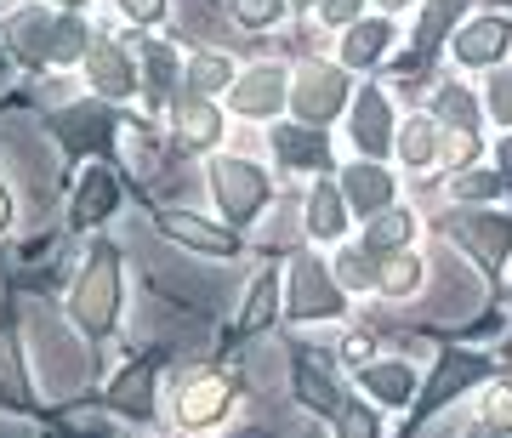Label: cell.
<instances>
[{"instance_id":"cell-36","label":"cell","mask_w":512,"mask_h":438,"mask_svg":"<svg viewBox=\"0 0 512 438\" xmlns=\"http://www.w3.org/2000/svg\"><path fill=\"white\" fill-rule=\"evenodd\" d=\"M484 421H495V427H512V387H490V399H484Z\"/></svg>"},{"instance_id":"cell-34","label":"cell","mask_w":512,"mask_h":438,"mask_svg":"<svg viewBox=\"0 0 512 438\" xmlns=\"http://www.w3.org/2000/svg\"><path fill=\"white\" fill-rule=\"evenodd\" d=\"M336 416H342V438H376V433H382L370 404H342Z\"/></svg>"},{"instance_id":"cell-5","label":"cell","mask_w":512,"mask_h":438,"mask_svg":"<svg viewBox=\"0 0 512 438\" xmlns=\"http://www.w3.org/2000/svg\"><path fill=\"white\" fill-rule=\"evenodd\" d=\"M160 228L177 239V245H188V251H205V256H234V251H239V234H234V228L205 222V217H194V211H171Z\"/></svg>"},{"instance_id":"cell-32","label":"cell","mask_w":512,"mask_h":438,"mask_svg":"<svg viewBox=\"0 0 512 438\" xmlns=\"http://www.w3.org/2000/svg\"><path fill=\"white\" fill-rule=\"evenodd\" d=\"M279 12H285V0H234V18L245 29H268V23H279Z\"/></svg>"},{"instance_id":"cell-40","label":"cell","mask_w":512,"mask_h":438,"mask_svg":"<svg viewBox=\"0 0 512 438\" xmlns=\"http://www.w3.org/2000/svg\"><path fill=\"white\" fill-rule=\"evenodd\" d=\"M126 6V18H137V23H154L165 12V0H120Z\"/></svg>"},{"instance_id":"cell-33","label":"cell","mask_w":512,"mask_h":438,"mask_svg":"<svg viewBox=\"0 0 512 438\" xmlns=\"http://www.w3.org/2000/svg\"><path fill=\"white\" fill-rule=\"evenodd\" d=\"M501 183H507V177H490V171H461L456 183V200H490V194H501Z\"/></svg>"},{"instance_id":"cell-43","label":"cell","mask_w":512,"mask_h":438,"mask_svg":"<svg viewBox=\"0 0 512 438\" xmlns=\"http://www.w3.org/2000/svg\"><path fill=\"white\" fill-rule=\"evenodd\" d=\"M467 438H507V427H495V421H478V427H473Z\"/></svg>"},{"instance_id":"cell-9","label":"cell","mask_w":512,"mask_h":438,"mask_svg":"<svg viewBox=\"0 0 512 438\" xmlns=\"http://www.w3.org/2000/svg\"><path fill=\"white\" fill-rule=\"evenodd\" d=\"M222 410H228V382H222V376H200V382L183 387V399H177V421H183V427H211Z\"/></svg>"},{"instance_id":"cell-12","label":"cell","mask_w":512,"mask_h":438,"mask_svg":"<svg viewBox=\"0 0 512 438\" xmlns=\"http://www.w3.org/2000/svg\"><path fill=\"white\" fill-rule=\"evenodd\" d=\"M86 69H92V86H97L103 97H126L131 86H137V74H131L126 52H120V46H109V40L86 52Z\"/></svg>"},{"instance_id":"cell-27","label":"cell","mask_w":512,"mask_h":438,"mask_svg":"<svg viewBox=\"0 0 512 438\" xmlns=\"http://www.w3.org/2000/svg\"><path fill=\"white\" fill-rule=\"evenodd\" d=\"M86 23L80 18H63V23H52V57L57 63H69V57H86Z\"/></svg>"},{"instance_id":"cell-31","label":"cell","mask_w":512,"mask_h":438,"mask_svg":"<svg viewBox=\"0 0 512 438\" xmlns=\"http://www.w3.org/2000/svg\"><path fill=\"white\" fill-rule=\"evenodd\" d=\"M12 35H18V52H23V57H46V52H52V29H40L35 12L12 23Z\"/></svg>"},{"instance_id":"cell-1","label":"cell","mask_w":512,"mask_h":438,"mask_svg":"<svg viewBox=\"0 0 512 438\" xmlns=\"http://www.w3.org/2000/svg\"><path fill=\"white\" fill-rule=\"evenodd\" d=\"M69 313H74V325L86 330V336H109L114 313H120V262H114V245H92L86 274L74 279Z\"/></svg>"},{"instance_id":"cell-8","label":"cell","mask_w":512,"mask_h":438,"mask_svg":"<svg viewBox=\"0 0 512 438\" xmlns=\"http://www.w3.org/2000/svg\"><path fill=\"white\" fill-rule=\"evenodd\" d=\"M512 46V23L507 18H478L456 35V57L461 63H495Z\"/></svg>"},{"instance_id":"cell-37","label":"cell","mask_w":512,"mask_h":438,"mask_svg":"<svg viewBox=\"0 0 512 438\" xmlns=\"http://www.w3.org/2000/svg\"><path fill=\"white\" fill-rule=\"evenodd\" d=\"M148 74H154V86H148L154 97L171 92V52H165V46H148Z\"/></svg>"},{"instance_id":"cell-23","label":"cell","mask_w":512,"mask_h":438,"mask_svg":"<svg viewBox=\"0 0 512 438\" xmlns=\"http://www.w3.org/2000/svg\"><path fill=\"white\" fill-rule=\"evenodd\" d=\"M461 6H467V0H433V6L421 12V29H416V46H421V52H433V46L450 35V23L461 18Z\"/></svg>"},{"instance_id":"cell-24","label":"cell","mask_w":512,"mask_h":438,"mask_svg":"<svg viewBox=\"0 0 512 438\" xmlns=\"http://www.w3.org/2000/svg\"><path fill=\"white\" fill-rule=\"evenodd\" d=\"M274 302H279V285H274V274H262L251 285V296H245V313H239V330L251 336V330H262L268 319H274Z\"/></svg>"},{"instance_id":"cell-28","label":"cell","mask_w":512,"mask_h":438,"mask_svg":"<svg viewBox=\"0 0 512 438\" xmlns=\"http://www.w3.org/2000/svg\"><path fill=\"white\" fill-rule=\"evenodd\" d=\"M188 86H194V92H222V86H228V57H194V63H188Z\"/></svg>"},{"instance_id":"cell-16","label":"cell","mask_w":512,"mask_h":438,"mask_svg":"<svg viewBox=\"0 0 512 438\" xmlns=\"http://www.w3.org/2000/svg\"><path fill=\"white\" fill-rule=\"evenodd\" d=\"M342 194H348L353 211H382L393 200V177H387L382 165H353L348 177H342Z\"/></svg>"},{"instance_id":"cell-41","label":"cell","mask_w":512,"mask_h":438,"mask_svg":"<svg viewBox=\"0 0 512 438\" xmlns=\"http://www.w3.org/2000/svg\"><path fill=\"white\" fill-rule=\"evenodd\" d=\"M365 0H325V23H353Z\"/></svg>"},{"instance_id":"cell-38","label":"cell","mask_w":512,"mask_h":438,"mask_svg":"<svg viewBox=\"0 0 512 438\" xmlns=\"http://www.w3.org/2000/svg\"><path fill=\"white\" fill-rule=\"evenodd\" d=\"M473 154H478V137L473 131H456L450 137V165H473Z\"/></svg>"},{"instance_id":"cell-26","label":"cell","mask_w":512,"mask_h":438,"mask_svg":"<svg viewBox=\"0 0 512 438\" xmlns=\"http://www.w3.org/2000/svg\"><path fill=\"white\" fill-rule=\"evenodd\" d=\"M410 228H416V222L404 217V211H387V217L370 222L365 245H370V251H393V245H404V239H410Z\"/></svg>"},{"instance_id":"cell-18","label":"cell","mask_w":512,"mask_h":438,"mask_svg":"<svg viewBox=\"0 0 512 438\" xmlns=\"http://www.w3.org/2000/svg\"><path fill=\"white\" fill-rule=\"evenodd\" d=\"M274 148H279V160L285 165H319L330 160V148H325V131H308V126H279L274 131Z\"/></svg>"},{"instance_id":"cell-19","label":"cell","mask_w":512,"mask_h":438,"mask_svg":"<svg viewBox=\"0 0 512 438\" xmlns=\"http://www.w3.org/2000/svg\"><path fill=\"white\" fill-rule=\"evenodd\" d=\"M114 200H120V194H114V177L103 171V165H92L86 183H80V194H74V222H86V228L103 222L114 211Z\"/></svg>"},{"instance_id":"cell-2","label":"cell","mask_w":512,"mask_h":438,"mask_svg":"<svg viewBox=\"0 0 512 438\" xmlns=\"http://www.w3.org/2000/svg\"><path fill=\"white\" fill-rule=\"evenodd\" d=\"M211 188H217V205H222V217H228V228L251 222L262 211V200H268V177L251 160H217L211 165Z\"/></svg>"},{"instance_id":"cell-45","label":"cell","mask_w":512,"mask_h":438,"mask_svg":"<svg viewBox=\"0 0 512 438\" xmlns=\"http://www.w3.org/2000/svg\"><path fill=\"white\" fill-rule=\"evenodd\" d=\"M12 222V200H6V188H0V228Z\"/></svg>"},{"instance_id":"cell-44","label":"cell","mask_w":512,"mask_h":438,"mask_svg":"<svg viewBox=\"0 0 512 438\" xmlns=\"http://www.w3.org/2000/svg\"><path fill=\"white\" fill-rule=\"evenodd\" d=\"M501 171H507V183H512V137L501 143Z\"/></svg>"},{"instance_id":"cell-22","label":"cell","mask_w":512,"mask_h":438,"mask_svg":"<svg viewBox=\"0 0 512 438\" xmlns=\"http://www.w3.org/2000/svg\"><path fill=\"white\" fill-rule=\"evenodd\" d=\"M308 234H319V239L342 234V194H336L330 183H319L308 194Z\"/></svg>"},{"instance_id":"cell-7","label":"cell","mask_w":512,"mask_h":438,"mask_svg":"<svg viewBox=\"0 0 512 438\" xmlns=\"http://www.w3.org/2000/svg\"><path fill=\"white\" fill-rule=\"evenodd\" d=\"M484 376V359L478 353H444L439 370H433V382H427V393H421V410H439L450 393H461L467 382H478Z\"/></svg>"},{"instance_id":"cell-29","label":"cell","mask_w":512,"mask_h":438,"mask_svg":"<svg viewBox=\"0 0 512 438\" xmlns=\"http://www.w3.org/2000/svg\"><path fill=\"white\" fill-rule=\"evenodd\" d=\"M433 148H439V143H433V126H427V120H410V126H404L399 154H404L410 165H427V160H433Z\"/></svg>"},{"instance_id":"cell-42","label":"cell","mask_w":512,"mask_h":438,"mask_svg":"<svg viewBox=\"0 0 512 438\" xmlns=\"http://www.w3.org/2000/svg\"><path fill=\"white\" fill-rule=\"evenodd\" d=\"M342 353H348V365L365 370V359L376 353V342H370V336H348V347H342Z\"/></svg>"},{"instance_id":"cell-13","label":"cell","mask_w":512,"mask_h":438,"mask_svg":"<svg viewBox=\"0 0 512 438\" xmlns=\"http://www.w3.org/2000/svg\"><path fill=\"white\" fill-rule=\"evenodd\" d=\"M285 103V74L279 69H251L234 86V109L239 114H274Z\"/></svg>"},{"instance_id":"cell-20","label":"cell","mask_w":512,"mask_h":438,"mask_svg":"<svg viewBox=\"0 0 512 438\" xmlns=\"http://www.w3.org/2000/svg\"><path fill=\"white\" fill-rule=\"evenodd\" d=\"M387 40H393V29H387L382 18L353 23L348 40H342V63H348V69H370V63H376V57L387 52Z\"/></svg>"},{"instance_id":"cell-11","label":"cell","mask_w":512,"mask_h":438,"mask_svg":"<svg viewBox=\"0 0 512 438\" xmlns=\"http://www.w3.org/2000/svg\"><path fill=\"white\" fill-rule=\"evenodd\" d=\"M353 143L365 148V154H382L387 143H393V126H387V103L382 92H359V103H353Z\"/></svg>"},{"instance_id":"cell-21","label":"cell","mask_w":512,"mask_h":438,"mask_svg":"<svg viewBox=\"0 0 512 438\" xmlns=\"http://www.w3.org/2000/svg\"><path fill=\"white\" fill-rule=\"evenodd\" d=\"M365 393L382 404H410V365H365Z\"/></svg>"},{"instance_id":"cell-4","label":"cell","mask_w":512,"mask_h":438,"mask_svg":"<svg viewBox=\"0 0 512 438\" xmlns=\"http://www.w3.org/2000/svg\"><path fill=\"white\" fill-rule=\"evenodd\" d=\"M342 97H348V80H342L336 69H325V63H313V69H302L291 103H296L302 120H319V126H325L330 114L342 109Z\"/></svg>"},{"instance_id":"cell-47","label":"cell","mask_w":512,"mask_h":438,"mask_svg":"<svg viewBox=\"0 0 512 438\" xmlns=\"http://www.w3.org/2000/svg\"><path fill=\"white\" fill-rule=\"evenodd\" d=\"M63 6H80V0H63Z\"/></svg>"},{"instance_id":"cell-48","label":"cell","mask_w":512,"mask_h":438,"mask_svg":"<svg viewBox=\"0 0 512 438\" xmlns=\"http://www.w3.org/2000/svg\"><path fill=\"white\" fill-rule=\"evenodd\" d=\"M251 438H256V433H251Z\"/></svg>"},{"instance_id":"cell-14","label":"cell","mask_w":512,"mask_h":438,"mask_svg":"<svg viewBox=\"0 0 512 438\" xmlns=\"http://www.w3.org/2000/svg\"><path fill=\"white\" fill-rule=\"evenodd\" d=\"M0 404L6 410H29V376L18 359V330L0 319Z\"/></svg>"},{"instance_id":"cell-39","label":"cell","mask_w":512,"mask_h":438,"mask_svg":"<svg viewBox=\"0 0 512 438\" xmlns=\"http://www.w3.org/2000/svg\"><path fill=\"white\" fill-rule=\"evenodd\" d=\"M490 109H495V120H507L512 126V80H495L490 86Z\"/></svg>"},{"instance_id":"cell-46","label":"cell","mask_w":512,"mask_h":438,"mask_svg":"<svg viewBox=\"0 0 512 438\" xmlns=\"http://www.w3.org/2000/svg\"><path fill=\"white\" fill-rule=\"evenodd\" d=\"M382 6H404V0H382Z\"/></svg>"},{"instance_id":"cell-35","label":"cell","mask_w":512,"mask_h":438,"mask_svg":"<svg viewBox=\"0 0 512 438\" xmlns=\"http://www.w3.org/2000/svg\"><path fill=\"white\" fill-rule=\"evenodd\" d=\"M336 279H342V285H353V291H359V285H376V268H370L365 256L359 251H348L342 256V262H336Z\"/></svg>"},{"instance_id":"cell-25","label":"cell","mask_w":512,"mask_h":438,"mask_svg":"<svg viewBox=\"0 0 512 438\" xmlns=\"http://www.w3.org/2000/svg\"><path fill=\"white\" fill-rule=\"evenodd\" d=\"M376 285H382L387 296H410L421 285V262H416V256H393V262H382Z\"/></svg>"},{"instance_id":"cell-6","label":"cell","mask_w":512,"mask_h":438,"mask_svg":"<svg viewBox=\"0 0 512 438\" xmlns=\"http://www.w3.org/2000/svg\"><path fill=\"white\" fill-rule=\"evenodd\" d=\"M456 239L484 262V268H501V256L512 251V217H484V211L456 217Z\"/></svg>"},{"instance_id":"cell-10","label":"cell","mask_w":512,"mask_h":438,"mask_svg":"<svg viewBox=\"0 0 512 438\" xmlns=\"http://www.w3.org/2000/svg\"><path fill=\"white\" fill-rule=\"evenodd\" d=\"M109 404L120 416H148L154 410V359H137L120 370V382L109 387Z\"/></svg>"},{"instance_id":"cell-15","label":"cell","mask_w":512,"mask_h":438,"mask_svg":"<svg viewBox=\"0 0 512 438\" xmlns=\"http://www.w3.org/2000/svg\"><path fill=\"white\" fill-rule=\"evenodd\" d=\"M171 120H177V137H183L188 148L217 143V131H222V114L211 109L205 97H177V109H171Z\"/></svg>"},{"instance_id":"cell-3","label":"cell","mask_w":512,"mask_h":438,"mask_svg":"<svg viewBox=\"0 0 512 438\" xmlns=\"http://www.w3.org/2000/svg\"><path fill=\"white\" fill-rule=\"evenodd\" d=\"M291 313L296 319H336V313H342V285H336L319 262H296Z\"/></svg>"},{"instance_id":"cell-17","label":"cell","mask_w":512,"mask_h":438,"mask_svg":"<svg viewBox=\"0 0 512 438\" xmlns=\"http://www.w3.org/2000/svg\"><path fill=\"white\" fill-rule=\"evenodd\" d=\"M291 376H296V399L308 404L313 416H330V410H342V399H336V387H330V376H325L319 365H313V353H296Z\"/></svg>"},{"instance_id":"cell-30","label":"cell","mask_w":512,"mask_h":438,"mask_svg":"<svg viewBox=\"0 0 512 438\" xmlns=\"http://www.w3.org/2000/svg\"><path fill=\"white\" fill-rule=\"evenodd\" d=\"M439 120H450L456 131H473V120H478L473 97L461 92V86H450V92H439Z\"/></svg>"}]
</instances>
